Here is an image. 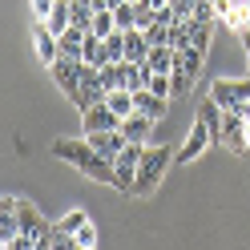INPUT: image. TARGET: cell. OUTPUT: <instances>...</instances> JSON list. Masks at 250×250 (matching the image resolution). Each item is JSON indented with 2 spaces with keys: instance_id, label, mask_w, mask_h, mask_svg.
Returning a JSON list of instances; mask_svg holds the SVG:
<instances>
[{
  "instance_id": "obj_1",
  "label": "cell",
  "mask_w": 250,
  "mask_h": 250,
  "mask_svg": "<svg viewBox=\"0 0 250 250\" xmlns=\"http://www.w3.org/2000/svg\"><path fill=\"white\" fill-rule=\"evenodd\" d=\"M53 158L69 162L77 174H85V178L101 182V186H113V162L101 158V153L89 146V137H81V142H73V137H57V142H53Z\"/></svg>"
},
{
  "instance_id": "obj_2",
  "label": "cell",
  "mask_w": 250,
  "mask_h": 250,
  "mask_svg": "<svg viewBox=\"0 0 250 250\" xmlns=\"http://www.w3.org/2000/svg\"><path fill=\"white\" fill-rule=\"evenodd\" d=\"M174 158H178L174 149H146V153H142V166H137V186H133V194H137V198H149V194L162 186V178H166V169H169V162H174Z\"/></svg>"
},
{
  "instance_id": "obj_3",
  "label": "cell",
  "mask_w": 250,
  "mask_h": 250,
  "mask_svg": "<svg viewBox=\"0 0 250 250\" xmlns=\"http://www.w3.org/2000/svg\"><path fill=\"white\" fill-rule=\"evenodd\" d=\"M17 218H21V234H24V238H33L37 250H53V226L41 218V210L33 206V202L17 198Z\"/></svg>"
},
{
  "instance_id": "obj_4",
  "label": "cell",
  "mask_w": 250,
  "mask_h": 250,
  "mask_svg": "<svg viewBox=\"0 0 250 250\" xmlns=\"http://www.w3.org/2000/svg\"><path fill=\"white\" fill-rule=\"evenodd\" d=\"M142 153H146V142H129V146L117 153V162H113V190L133 194V186H137V166H142Z\"/></svg>"
},
{
  "instance_id": "obj_5",
  "label": "cell",
  "mask_w": 250,
  "mask_h": 250,
  "mask_svg": "<svg viewBox=\"0 0 250 250\" xmlns=\"http://www.w3.org/2000/svg\"><path fill=\"white\" fill-rule=\"evenodd\" d=\"M49 73H53V85L73 101V93L81 89V61H73V57H57L53 65H49Z\"/></svg>"
},
{
  "instance_id": "obj_6",
  "label": "cell",
  "mask_w": 250,
  "mask_h": 250,
  "mask_svg": "<svg viewBox=\"0 0 250 250\" xmlns=\"http://www.w3.org/2000/svg\"><path fill=\"white\" fill-rule=\"evenodd\" d=\"M210 97L222 105V109H238V101H246L250 97V77H242V81H214L210 85Z\"/></svg>"
},
{
  "instance_id": "obj_7",
  "label": "cell",
  "mask_w": 250,
  "mask_h": 250,
  "mask_svg": "<svg viewBox=\"0 0 250 250\" xmlns=\"http://www.w3.org/2000/svg\"><path fill=\"white\" fill-rule=\"evenodd\" d=\"M210 142H214V133L206 129V121H194V129H190V137H186V146L178 149V158H174V162H178V166L198 162V158H202V149H206Z\"/></svg>"
},
{
  "instance_id": "obj_8",
  "label": "cell",
  "mask_w": 250,
  "mask_h": 250,
  "mask_svg": "<svg viewBox=\"0 0 250 250\" xmlns=\"http://www.w3.org/2000/svg\"><path fill=\"white\" fill-rule=\"evenodd\" d=\"M222 146H230L234 153L246 149V117L238 113V109H226L222 113V137H218Z\"/></svg>"
},
{
  "instance_id": "obj_9",
  "label": "cell",
  "mask_w": 250,
  "mask_h": 250,
  "mask_svg": "<svg viewBox=\"0 0 250 250\" xmlns=\"http://www.w3.org/2000/svg\"><path fill=\"white\" fill-rule=\"evenodd\" d=\"M89 137V146L101 153V158H109V162H117V153L129 146V137H125L121 129H97V133H85Z\"/></svg>"
},
{
  "instance_id": "obj_10",
  "label": "cell",
  "mask_w": 250,
  "mask_h": 250,
  "mask_svg": "<svg viewBox=\"0 0 250 250\" xmlns=\"http://www.w3.org/2000/svg\"><path fill=\"white\" fill-rule=\"evenodd\" d=\"M21 238V218H17V198H4L0 202V246L12 250Z\"/></svg>"
},
{
  "instance_id": "obj_11",
  "label": "cell",
  "mask_w": 250,
  "mask_h": 250,
  "mask_svg": "<svg viewBox=\"0 0 250 250\" xmlns=\"http://www.w3.org/2000/svg\"><path fill=\"white\" fill-rule=\"evenodd\" d=\"M81 129H85V133H97V129H121V117L109 109V101H101V105H93V109H85V113H81Z\"/></svg>"
},
{
  "instance_id": "obj_12",
  "label": "cell",
  "mask_w": 250,
  "mask_h": 250,
  "mask_svg": "<svg viewBox=\"0 0 250 250\" xmlns=\"http://www.w3.org/2000/svg\"><path fill=\"white\" fill-rule=\"evenodd\" d=\"M33 44H37V57L44 61V65H53V61L61 57V41H57V33H53L44 21L33 24Z\"/></svg>"
},
{
  "instance_id": "obj_13",
  "label": "cell",
  "mask_w": 250,
  "mask_h": 250,
  "mask_svg": "<svg viewBox=\"0 0 250 250\" xmlns=\"http://www.w3.org/2000/svg\"><path fill=\"white\" fill-rule=\"evenodd\" d=\"M121 133L129 137V142H149V133H153V117L142 113V109H133L129 117H121Z\"/></svg>"
},
{
  "instance_id": "obj_14",
  "label": "cell",
  "mask_w": 250,
  "mask_h": 250,
  "mask_svg": "<svg viewBox=\"0 0 250 250\" xmlns=\"http://www.w3.org/2000/svg\"><path fill=\"white\" fill-rule=\"evenodd\" d=\"M133 101H137V109H142V113H149L153 121H162V117L169 113V101H174V97H162V93H153V89H137Z\"/></svg>"
},
{
  "instance_id": "obj_15",
  "label": "cell",
  "mask_w": 250,
  "mask_h": 250,
  "mask_svg": "<svg viewBox=\"0 0 250 250\" xmlns=\"http://www.w3.org/2000/svg\"><path fill=\"white\" fill-rule=\"evenodd\" d=\"M146 57H149L146 28H125V61H146Z\"/></svg>"
},
{
  "instance_id": "obj_16",
  "label": "cell",
  "mask_w": 250,
  "mask_h": 250,
  "mask_svg": "<svg viewBox=\"0 0 250 250\" xmlns=\"http://www.w3.org/2000/svg\"><path fill=\"white\" fill-rule=\"evenodd\" d=\"M222 113H226V109H222V105H218L214 97H210L206 105H202V109H198V121H206V129L214 133V142H218V137H222Z\"/></svg>"
},
{
  "instance_id": "obj_17",
  "label": "cell",
  "mask_w": 250,
  "mask_h": 250,
  "mask_svg": "<svg viewBox=\"0 0 250 250\" xmlns=\"http://www.w3.org/2000/svg\"><path fill=\"white\" fill-rule=\"evenodd\" d=\"M149 69L153 73H174V49L169 44H149Z\"/></svg>"
},
{
  "instance_id": "obj_18",
  "label": "cell",
  "mask_w": 250,
  "mask_h": 250,
  "mask_svg": "<svg viewBox=\"0 0 250 250\" xmlns=\"http://www.w3.org/2000/svg\"><path fill=\"white\" fill-rule=\"evenodd\" d=\"M109 109H113L117 117H129L133 109H137V101H133V89H109Z\"/></svg>"
},
{
  "instance_id": "obj_19",
  "label": "cell",
  "mask_w": 250,
  "mask_h": 250,
  "mask_svg": "<svg viewBox=\"0 0 250 250\" xmlns=\"http://www.w3.org/2000/svg\"><path fill=\"white\" fill-rule=\"evenodd\" d=\"M194 44V21H174L169 24V49H190Z\"/></svg>"
},
{
  "instance_id": "obj_20",
  "label": "cell",
  "mask_w": 250,
  "mask_h": 250,
  "mask_svg": "<svg viewBox=\"0 0 250 250\" xmlns=\"http://www.w3.org/2000/svg\"><path fill=\"white\" fill-rule=\"evenodd\" d=\"M89 33H97V37L117 33V17H113V8H97V17H93V28H89Z\"/></svg>"
},
{
  "instance_id": "obj_21",
  "label": "cell",
  "mask_w": 250,
  "mask_h": 250,
  "mask_svg": "<svg viewBox=\"0 0 250 250\" xmlns=\"http://www.w3.org/2000/svg\"><path fill=\"white\" fill-rule=\"evenodd\" d=\"M93 17H97V8H93L89 0H73V24H77V28H85V33H89V28H93Z\"/></svg>"
},
{
  "instance_id": "obj_22",
  "label": "cell",
  "mask_w": 250,
  "mask_h": 250,
  "mask_svg": "<svg viewBox=\"0 0 250 250\" xmlns=\"http://www.w3.org/2000/svg\"><path fill=\"white\" fill-rule=\"evenodd\" d=\"M89 222V214L85 210H69L65 218H61V222H53V230H65V234H77V230H81Z\"/></svg>"
},
{
  "instance_id": "obj_23",
  "label": "cell",
  "mask_w": 250,
  "mask_h": 250,
  "mask_svg": "<svg viewBox=\"0 0 250 250\" xmlns=\"http://www.w3.org/2000/svg\"><path fill=\"white\" fill-rule=\"evenodd\" d=\"M105 53H109V61H125V33L121 28L105 37Z\"/></svg>"
},
{
  "instance_id": "obj_24",
  "label": "cell",
  "mask_w": 250,
  "mask_h": 250,
  "mask_svg": "<svg viewBox=\"0 0 250 250\" xmlns=\"http://www.w3.org/2000/svg\"><path fill=\"white\" fill-rule=\"evenodd\" d=\"M93 246H97V226L85 222L81 230H77V250H93Z\"/></svg>"
},
{
  "instance_id": "obj_25",
  "label": "cell",
  "mask_w": 250,
  "mask_h": 250,
  "mask_svg": "<svg viewBox=\"0 0 250 250\" xmlns=\"http://www.w3.org/2000/svg\"><path fill=\"white\" fill-rule=\"evenodd\" d=\"M146 41H149V44H169V24L153 21V24L146 28Z\"/></svg>"
},
{
  "instance_id": "obj_26",
  "label": "cell",
  "mask_w": 250,
  "mask_h": 250,
  "mask_svg": "<svg viewBox=\"0 0 250 250\" xmlns=\"http://www.w3.org/2000/svg\"><path fill=\"white\" fill-rule=\"evenodd\" d=\"M210 37H214V24H194V49L210 53Z\"/></svg>"
},
{
  "instance_id": "obj_27",
  "label": "cell",
  "mask_w": 250,
  "mask_h": 250,
  "mask_svg": "<svg viewBox=\"0 0 250 250\" xmlns=\"http://www.w3.org/2000/svg\"><path fill=\"white\" fill-rule=\"evenodd\" d=\"M194 81H198V77H190V73H182V69H174V97H186V93L194 89Z\"/></svg>"
},
{
  "instance_id": "obj_28",
  "label": "cell",
  "mask_w": 250,
  "mask_h": 250,
  "mask_svg": "<svg viewBox=\"0 0 250 250\" xmlns=\"http://www.w3.org/2000/svg\"><path fill=\"white\" fill-rule=\"evenodd\" d=\"M169 8H174V17H178V21H190V12H194V0H169Z\"/></svg>"
},
{
  "instance_id": "obj_29",
  "label": "cell",
  "mask_w": 250,
  "mask_h": 250,
  "mask_svg": "<svg viewBox=\"0 0 250 250\" xmlns=\"http://www.w3.org/2000/svg\"><path fill=\"white\" fill-rule=\"evenodd\" d=\"M53 4H57V0H33V17H37V21H49Z\"/></svg>"
},
{
  "instance_id": "obj_30",
  "label": "cell",
  "mask_w": 250,
  "mask_h": 250,
  "mask_svg": "<svg viewBox=\"0 0 250 250\" xmlns=\"http://www.w3.org/2000/svg\"><path fill=\"white\" fill-rule=\"evenodd\" d=\"M137 4H146V8H162V4H169V0H137Z\"/></svg>"
},
{
  "instance_id": "obj_31",
  "label": "cell",
  "mask_w": 250,
  "mask_h": 250,
  "mask_svg": "<svg viewBox=\"0 0 250 250\" xmlns=\"http://www.w3.org/2000/svg\"><path fill=\"white\" fill-rule=\"evenodd\" d=\"M238 113H242V117L250 121V97H246V101H238Z\"/></svg>"
},
{
  "instance_id": "obj_32",
  "label": "cell",
  "mask_w": 250,
  "mask_h": 250,
  "mask_svg": "<svg viewBox=\"0 0 250 250\" xmlns=\"http://www.w3.org/2000/svg\"><path fill=\"white\" fill-rule=\"evenodd\" d=\"M238 41H242V49H246V57H250V28H246V33H238Z\"/></svg>"
},
{
  "instance_id": "obj_33",
  "label": "cell",
  "mask_w": 250,
  "mask_h": 250,
  "mask_svg": "<svg viewBox=\"0 0 250 250\" xmlns=\"http://www.w3.org/2000/svg\"><path fill=\"white\" fill-rule=\"evenodd\" d=\"M246 149H250V121H246Z\"/></svg>"
}]
</instances>
